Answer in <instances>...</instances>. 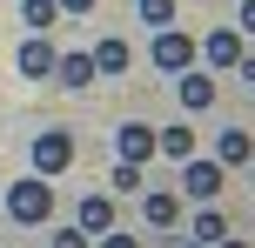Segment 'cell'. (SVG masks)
Wrapping results in <instances>:
<instances>
[{
    "mask_svg": "<svg viewBox=\"0 0 255 248\" xmlns=\"http://www.w3.org/2000/svg\"><path fill=\"white\" fill-rule=\"evenodd\" d=\"M215 248H249V242H229V235H222V242H215Z\"/></svg>",
    "mask_w": 255,
    "mask_h": 248,
    "instance_id": "obj_23",
    "label": "cell"
},
{
    "mask_svg": "<svg viewBox=\"0 0 255 248\" xmlns=\"http://www.w3.org/2000/svg\"><path fill=\"white\" fill-rule=\"evenodd\" d=\"M202 54H208V67H242V54H249V34H235V27H215V34L202 40Z\"/></svg>",
    "mask_w": 255,
    "mask_h": 248,
    "instance_id": "obj_5",
    "label": "cell"
},
{
    "mask_svg": "<svg viewBox=\"0 0 255 248\" xmlns=\"http://www.w3.org/2000/svg\"><path fill=\"white\" fill-rule=\"evenodd\" d=\"M54 7H61V13H88L94 0H54Z\"/></svg>",
    "mask_w": 255,
    "mask_h": 248,
    "instance_id": "obj_21",
    "label": "cell"
},
{
    "mask_svg": "<svg viewBox=\"0 0 255 248\" xmlns=\"http://www.w3.org/2000/svg\"><path fill=\"white\" fill-rule=\"evenodd\" d=\"M181 188H188L195 201H215L222 195V161H195L188 155V161H181Z\"/></svg>",
    "mask_w": 255,
    "mask_h": 248,
    "instance_id": "obj_4",
    "label": "cell"
},
{
    "mask_svg": "<svg viewBox=\"0 0 255 248\" xmlns=\"http://www.w3.org/2000/svg\"><path fill=\"white\" fill-rule=\"evenodd\" d=\"M7 215H13V222H27V228L47 222V215H54V188H47V174L13 181V188H7Z\"/></svg>",
    "mask_w": 255,
    "mask_h": 248,
    "instance_id": "obj_1",
    "label": "cell"
},
{
    "mask_svg": "<svg viewBox=\"0 0 255 248\" xmlns=\"http://www.w3.org/2000/svg\"><path fill=\"white\" fill-rule=\"evenodd\" d=\"M108 188H115V195H134V188H141V168H134V161H121V168H115V181H108Z\"/></svg>",
    "mask_w": 255,
    "mask_h": 248,
    "instance_id": "obj_18",
    "label": "cell"
},
{
    "mask_svg": "<svg viewBox=\"0 0 255 248\" xmlns=\"http://www.w3.org/2000/svg\"><path fill=\"white\" fill-rule=\"evenodd\" d=\"M154 155L188 161V155H195V134H188V128H154Z\"/></svg>",
    "mask_w": 255,
    "mask_h": 248,
    "instance_id": "obj_12",
    "label": "cell"
},
{
    "mask_svg": "<svg viewBox=\"0 0 255 248\" xmlns=\"http://www.w3.org/2000/svg\"><path fill=\"white\" fill-rule=\"evenodd\" d=\"M242 34H255V0H242Z\"/></svg>",
    "mask_w": 255,
    "mask_h": 248,
    "instance_id": "obj_22",
    "label": "cell"
},
{
    "mask_svg": "<svg viewBox=\"0 0 255 248\" xmlns=\"http://www.w3.org/2000/svg\"><path fill=\"white\" fill-rule=\"evenodd\" d=\"M249 61H255V54H249Z\"/></svg>",
    "mask_w": 255,
    "mask_h": 248,
    "instance_id": "obj_25",
    "label": "cell"
},
{
    "mask_svg": "<svg viewBox=\"0 0 255 248\" xmlns=\"http://www.w3.org/2000/svg\"><path fill=\"white\" fill-rule=\"evenodd\" d=\"M101 248H141L134 235H101Z\"/></svg>",
    "mask_w": 255,
    "mask_h": 248,
    "instance_id": "obj_20",
    "label": "cell"
},
{
    "mask_svg": "<svg viewBox=\"0 0 255 248\" xmlns=\"http://www.w3.org/2000/svg\"><path fill=\"white\" fill-rule=\"evenodd\" d=\"M20 20H27V34H47V27L61 20V7H54V0H20Z\"/></svg>",
    "mask_w": 255,
    "mask_h": 248,
    "instance_id": "obj_15",
    "label": "cell"
},
{
    "mask_svg": "<svg viewBox=\"0 0 255 248\" xmlns=\"http://www.w3.org/2000/svg\"><path fill=\"white\" fill-rule=\"evenodd\" d=\"M249 155H255L249 134H242V128H222V141H215V161H222V168H242Z\"/></svg>",
    "mask_w": 255,
    "mask_h": 248,
    "instance_id": "obj_11",
    "label": "cell"
},
{
    "mask_svg": "<svg viewBox=\"0 0 255 248\" xmlns=\"http://www.w3.org/2000/svg\"><path fill=\"white\" fill-rule=\"evenodd\" d=\"M61 168H74V134L67 128L34 134V174H61Z\"/></svg>",
    "mask_w": 255,
    "mask_h": 248,
    "instance_id": "obj_2",
    "label": "cell"
},
{
    "mask_svg": "<svg viewBox=\"0 0 255 248\" xmlns=\"http://www.w3.org/2000/svg\"><path fill=\"white\" fill-rule=\"evenodd\" d=\"M108 222H115V201H108V195H88V201H81V235H108Z\"/></svg>",
    "mask_w": 255,
    "mask_h": 248,
    "instance_id": "obj_10",
    "label": "cell"
},
{
    "mask_svg": "<svg viewBox=\"0 0 255 248\" xmlns=\"http://www.w3.org/2000/svg\"><path fill=\"white\" fill-rule=\"evenodd\" d=\"M148 222L154 228H175L181 222V195H175V188H154V195H148Z\"/></svg>",
    "mask_w": 255,
    "mask_h": 248,
    "instance_id": "obj_13",
    "label": "cell"
},
{
    "mask_svg": "<svg viewBox=\"0 0 255 248\" xmlns=\"http://www.w3.org/2000/svg\"><path fill=\"white\" fill-rule=\"evenodd\" d=\"M115 148H121V161H134V168H141V161L154 155V128H148V121H128V128L115 134Z\"/></svg>",
    "mask_w": 255,
    "mask_h": 248,
    "instance_id": "obj_8",
    "label": "cell"
},
{
    "mask_svg": "<svg viewBox=\"0 0 255 248\" xmlns=\"http://www.w3.org/2000/svg\"><path fill=\"white\" fill-rule=\"evenodd\" d=\"M13 61H20V74H27V81H54V40H47V34H27Z\"/></svg>",
    "mask_w": 255,
    "mask_h": 248,
    "instance_id": "obj_6",
    "label": "cell"
},
{
    "mask_svg": "<svg viewBox=\"0 0 255 248\" xmlns=\"http://www.w3.org/2000/svg\"><path fill=\"white\" fill-rule=\"evenodd\" d=\"M188 61H195V40L181 34V27H161V34H154V67H161V74H181Z\"/></svg>",
    "mask_w": 255,
    "mask_h": 248,
    "instance_id": "obj_3",
    "label": "cell"
},
{
    "mask_svg": "<svg viewBox=\"0 0 255 248\" xmlns=\"http://www.w3.org/2000/svg\"><path fill=\"white\" fill-rule=\"evenodd\" d=\"M188 235H195V242H222V235H229V222H222L215 208H202V215H195V228H188Z\"/></svg>",
    "mask_w": 255,
    "mask_h": 248,
    "instance_id": "obj_16",
    "label": "cell"
},
{
    "mask_svg": "<svg viewBox=\"0 0 255 248\" xmlns=\"http://www.w3.org/2000/svg\"><path fill=\"white\" fill-rule=\"evenodd\" d=\"M181 248H215V242H195V235H188V242H181Z\"/></svg>",
    "mask_w": 255,
    "mask_h": 248,
    "instance_id": "obj_24",
    "label": "cell"
},
{
    "mask_svg": "<svg viewBox=\"0 0 255 248\" xmlns=\"http://www.w3.org/2000/svg\"><path fill=\"white\" fill-rule=\"evenodd\" d=\"M54 81L61 87H88L94 81V54H54Z\"/></svg>",
    "mask_w": 255,
    "mask_h": 248,
    "instance_id": "obj_9",
    "label": "cell"
},
{
    "mask_svg": "<svg viewBox=\"0 0 255 248\" xmlns=\"http://www.w3.org/2000/svg\"><path fill=\"white\" fill-rule=\"evenodd\" d=\"M181 114H202V107H215V81L208 74H195V67H181Z\"/></svg>",
    "mask_w": 255,
    "mask_h": 248,
    "instance_id": "obj_7",
    "label": "cell"
},
{
    "mask_svg": "<svg viewBox=\"0 0 255 248\" xmlns=\"http://www.w3.org/2000/svg\"><path fill=\"white\" fill-rule=\"evenodd\" d=\"M141 20H148V27H168V20H175V0H141Z\"/></svg>",
    "mask_w": 255,
    "mask_h": 248,
    "instance_id": "obj_17",
    "label": "cell"
},
{
    "mask_svg": "<svg viewBox=\"0 0 255 248\" xmlns=\"http://www.w3.org/2000/svg\"><path fill=\"white\" fill-rule=\"evenodd\" d=\"M54 248H88V242H81V228H54Z\"/></svg>",
    "mask_w": 255,
    "mask_h": 248,
    "instance_id": "obj_19",
    "label": "cell"
},
{
    "mask_svg": "<svg viewBox=\"0 0 255 248\" xmlns=\"http://www.w3.org/2000/svg\"><path fill=\"white\" fill-rule=\"evenodd\" d=\"M128 61H134L128 40H101V47H94V74H128Z\"/></svg>",
    "mask_w": 255,
    "mask_h": 248,
    "instance_id": "obj_14",
    "label": "cell"
}]
</instances>
